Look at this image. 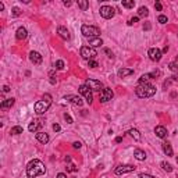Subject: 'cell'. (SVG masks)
I'll return each instance as SVG.
<instances>
[{
    "label": "cell",
    "instance_id": "d6986e66",
    "mask_svg": "<svg viewBox=\"0 0 178 178\" xmlns=\"http://www.w3.org/2000/svg\"><path fill=\"white\" fill-rule=\"evenodd\" d=\"M118 77L120 78H125V77H128V75H132L134 74V70H131V68H121V70H118Z\"/></svg>",
    "mask_w": 178,
    "mask_h": 178
},
{
    "label": "cell",
    "instance_id": "5bb4252c",
    "mask_svg": "<svg viewBox=\"0 0 178 178\" xmlns=\"http://www.w3.org/2000/svg\"><path fill=\"white\" fill-rule=\"evenodd\" d=\"M154 134H156L159 138L164 139V138L167 136V130H166V128H164L163 125H157L156 128H154Z\"/></svg>",
    "mask_w": 178,
    "mask_h": 178
},
{
    "label": "cell",
    "instance_id": "f6af8a7d",
    "mask_svg": "<svg viewBox=\"0 0 178 178\" xmlns=\"http://www.w3.org/2000/svg\"><path fill=\"white\" fill-rule=\"evenodd\" d=\"M3 90H4V92H10V86H7V85L3 86Z\"/></svg>",
    "mask_w": 178,
    "mask_h": 178
},
{
    "label": "cell",
    "instance_id": "b9f144b4",
    "mask_svg": "<svg viewBox=\"0 0 178 178\" xmlns=\"http://www.w3.org/2000/svg\"><path fill=\"white\" fill-rule=\"evenodd\" d=\"M60 130H61V127L59 125V124H54V125H53V131H54V132H59Z\"/></svg>",
    "mask_w": 178,
    "mask_h": 178
},
{
    "label": "cell",
    "instance_id": "7dc6e473",
    "mask_svg": "<svg viewBox=\"0 0 178 178\" xmlns=\"http://www.w3.org/2000/svg\"><path fill=\"white\" fill-rule=\"evenodd\" d=\"M122 141V138L121 136H118V138H116V142H117V143H120V142Z\"/></svg>",
    "mask_w": 178,
    "mask_h": 178
},
{
    "label": "cell",
    "instance_id": "2e32d148",
    "mask_svg": "<svg viewBox=\"0 0 178 178\" xmlns=\"http://www.w3.org/2000/svg\"><path fill=\"white\" fill-rule=\"evenodd\" d=\"M57 33L60 35V38L65 39V41H68V39H70V32H68V29L64 28V27H59V28H57Z\"/></svg>",
    "mask_w": 178,
    "mask_h": 178
},
{
    "label": "cell",
    "instance_id": "c3c4849f",
    "mask_svg": "<svg viewBox=\"0 0 178 178\" xmlns=\"http://www.w3.org/2000/svg\"><path fill=\"white\" fill-rule=\"evenodd\" d=\"M143 29H146V31H148V29H150V25H149V24H146V25H143Z\"/></svg>",
    "mask_w": 178,
    "mask_h": 178
},
{
    "label": "cell",
    "instance_id": "bcb514c9",
    "mask_svg": "<svg viewBox=\"0 0 178 178\" xmlns=\"http://www.w3.org/2000/svg\"><path fill=\"white\" fill-rule=\"evenodd\" d=\"M64 6H65V7H68V6H71V1H67V0H65V1H64Z\"/></svg>",
    "mask_w": 178,
    "mask_h": 178
},
{
    "label": "cell",
    "instance_id": "8992f818",
    "mask_svg": "<svg viewBox=\"0 0 178 178\" xmlns=\"http://www.w3.org/2000/svg\"><path fill=\"white\" fill-rule=\"evenodd\" d=\"M99 11H100V16L103 17V18H106V20L113 18L114 14H116V10H114V7H111V6H102Z\"/></svg>",
    "mask_w": 178,
    "mask_h": 178
},
{
    "label": "cell",
    "instance_id": "f1b7e54d",
    "mask_svg": "<svg viewBox=\"0 0 178 178\" xmlns=\"http://www.w3.org/2000/svg\"><path fill=\"white\" fill-rule=\"evenodd\" d=\"M168 68H170L173 73H175L174 78H177V79H178V65L175 64V63H170V64H168Z\"/></svg>",
    "mask_w": 178,
    "mask_h": 178
},
{
    "label": "cell",
    "instance_id": "ab89813d",
    "mask_svg": "<svg viewBox=\"0 0 178 178\" xmlns=\"http://www.w3.org/2000/svg\"><path fill=\"white\" fill-rule=\"evenodd\" d=\"M139 178H154L153 175H149V174H145V173H141L139 174Z\"/></svg>",
    "mask_w": 178,
    "mask_h": 178
},
{
    "label": "cell",
    "instance_id": "484cf974",
    "mask_svg": "<svg viewBox=\"0 0 178 178\" xmlns=\"http://www.w3.org/2000/svg\"><path fill=\"white\" fill-rule=\"evenodd\" d=\"M149 79H152V75H150V74H143V75L139 78V85H141V84H149Z\"/></svg>",
    "mask_w": 178,
    "mask_h": 178
},
{
    "label": "cell",
    "instance_id": "30bf717a",
    "mask_svg": "<svg viewBox=\"0 0 178 178\" xmlns=\"http://www.w3.org/2000/svg\"><path fill=\"white\" fill-rule=\"evenodd\" d=\"M162 56H163V52L157 47H152L149 49V57L152 61H160L162 60Z\"/></svg>",
    "mask_w": 178,
    "mask_h": 178
},
{
    "label": "cell",
    "instance_id": "f907efd6",
    "mask_svg": "<svg viewBox=\"0 0 178 178\" xmlns=\"http://www.w3.org/2000/svg\"><path fill=\"white\" fill-rule=\"evenodd\" d=\"M167 50H168V46H164V49H163V52L167 53Z\"/></svg>",
    "mask_w": 178,
    "mask_h": 178
},
{
    "label": "cell",
    "instance_id": "5b68a950",
    "mask_svg": "<svg viewBox=\"0 0 178 178\" xmlns=\"http://www.w3.org/2000/svg\"><path fill=\"white\" fill-rule=\"evenodd\" d=\"M81 56L82 59L89 61V60H93L97 56V52L93 47H90V46H84V47H81Z\"/></svg>",
    "mask_w": 178,
    "mask_h": 178
},
{
    "label": "cell",
    "instance_id": "8fae6325",
    "mask_svg": "<svg viewBox=\"0 0 178 178\" xmlns=\"http://www.w3.org/2000/svg\"><path fill=\"white\" fill-rule=\"evenodd\" d=\"M113 96H114L113 90H111L110 88H105V89H103V92H102V95H100V102H102V103H106V102L111 100Z\"/></svg>",
    "mask_w": 178,
    "mask_h": 178
},
{
    "label": "cell",
    "instance_id": "7c38bea8",
    "mask_svg": "<svg viewBox=\"0 0 178 178\" xmlns=\"http://www.w3.org/2000/svg\"><path fill=\"white\" fill-rule=\"evenodd\" d=\"M29 60L32 61L33 64H42V61H43V57L41 56V53H38V52H31L29 53Z\"/></svg>",
    "mask_w": 178,
    "mask_h": 178
},
{
    "label": "cell",
    "instance_id": "ffe728a7",
    "mask_svg": "<svg viewBox=\"0 0 178 178\" xmlns=\"http://www.w3.org/2000/svg\"><path fill=\"white\" fill-rule=\"evenodd\" d=\"M14 103H16V99H13V97L6 99V100L1 102V109H10V107L14 106Z\"/></svg>",
    "mask_w": 178,
    "mask_h": 178
},
{
    "label": "cell",
    "instance_id": "4fadbf2b",
    "mask_svg": "<svg viewBox=\"0 0 178 178\" xmlns=\"http://www.w3.org/2000/svg\"><path fill=\"white\" fill-rule=\"evenodd\" d=\"M64 99H65V100H70L71 103H73V105L79 106V107L84 105V102H82L81 97H79V96H75V95H68V96H65Z\"/></svg>",
    "mask_w": 178,
    "mask_h": 178
},
{
    "label": "cell",
    "instance_id": "1f68e13d",
    "mask_svg": "<svg viewBox=\"0 0 178 178\" xmlns=\"http://www.w3.org/2000/svg\"><path fill=\"white\" fill-rule=\"evenodd\" d=\"M122 7H125V8H132L134 6H135V1L134 0H131V1H122Z\"/></svg>",
    "mask_w": 178,
    "mask_h": 178
},
{
    "label": "cell",
    "instance_id": "d6a6232c",
    "mask_svg": "<svg viewBox=\"0 0 178 178\" xmlns=\"http://www.w3.org/2000/svg\"><path fill=\"white\" fill-rule=\"evenodd\" d=\"M56 68L57 70H63V68H64V61H63V60H57L56 61Z\"/></svg>",
    "mask_w": 178,
    "mask_h": 178
},
{
    "label": "cell",
    "instance_id": "816d5d0a",
    "mask_svg": "<svg viewBox=\"0 0 178 178\" xmlns=\"http://www.w3.org/2000/svg\"><path fill=\"white\" fill-rule=\"evenodd\" d=\"M177 61H178V56H177Z\"/></svg>",
    "mask_w": 178,
    "mask_h": 178
},
{
    "label": "cell",
    "instance_id": "74e56055",
    "mask_svg": "<svg viewBox=\"0 0 178 178\" xmlns=\"http://www.w3.org/2000/svg\"><path fill=\"white\" fill-rule=\"evenodd\" d=\"M154 8H156L157 11H162V8H163L162 3H160V1H156V3H154Z\"/></svg>",
    "mask_w": 178,
    "mask_h": 178
},
{
    "label": "cell",
    "instance_id": "7a4b0ae2",
    "mask_svg": "<svg viewBox=\"0 0 178 178\" xmlns=\"http://www.w3.org/2000/svg\"><path fill=\"white\" fill-rule=\"evenodd\" d=\"M135 93L138 97H152L156 93V86H153L152 84H141L135 88Z\"/></svg>",
    "mask_w": 178,
    "mask_h": 178
},
{
    "label": "cell",
    "instance_id": "e0dca14e",
    "mask_svg": "<svg viewBox=\"0 0 178 178\" xmlns=\"http://www.w3.org/2000/svg\"><path fill=\"white\" fill-rule=\"evenodd\" d=\"M134 157L139 162H143V160H146V153L142 149H135L134 150Z\"/></svg>",
    "mask_w": 178,
    "mask_h": 178
},
{
    "label": "cell",
    "instance_id": "d4e9b609",
    "mask_svg": "<svg viewBox=\"0 0 178 178\" xmlns=\"http://www.w3.org/2000/svg\"><path fill=\"white\" fill-rule=\"evenodd\" d=\"M149 16V10H148V7H139V10H138V17H148Z\"/></svg>",
    "mask_w": 178,
    "mask_h": 178
},
{
    "label": "cell",
    "instance_id": "7bdbcfd3",
    "mask_svg": "<svg viewBox=\"0 0 178 178\" xmlns=\"http://www.w3.org/2000/svg\"><path fill=\"white\" fill-rule=\"evenodd\" d=\"M56 178H67V175L64 174V173H59V174H57V177Z\"/></svg>",
    "mask_w": 178,
    "mask_h": 178
},
{
    "label": "cell",
    "instance_id": "d590c367",
    "mask_svg": "<svg viewBox=\"0 0 178 178\" xmlns=\"http://www.w3.org/2000/svg\"><path fill=\"white\" fill-rule=\"evenodd\" d=\"M139 21V17H132L130 21H128V25H132V24H135V22H138Z\"/></svg>",
    "mask_w": 178,
    "mask_h": 178
},
{
    "label": "cell",
    "instance_id": "cb8c5ba5",
    "mask_svg": "<svg viewBox=\"0 0 178 178\" xmlns=\"http://www.w3.org/2000/svg\"><path fill=\"white\" fill-rule=\"evenodd\" d=\"M128 134H130L131 136L135 139V141H141V132L138 130H135V128H132V130H130L128 131Z\"/></svg>",
    "mask_w": 178,
    "mask_h": 178
},
{
    "label": "cell",
    "instance_id": "83f0119b",
    "mask_svg": "<svg viewBox=\"0 0 178 178\" xmlns=\"http://www.w3.org/2000/svg\"><path fill=\"white\" fill-rule=\"evenodd\" d=\"M78 6H79V8H81L82 11H85L86 8L89 7V3L86 0H78Z\"/></svg>",
    "mask_w": 178,
    "mask_h": 178
},
{
    "label": "cell",
    "instance_id": "603a6c76",
    "mask_svg": "<svg viewBox=\"0 0 178 178\" xmlns=\"http://www.w3.org/2000/svg\"><path fill=\"white\" fill-rule=\"evenodd\" d=\"M162 146H163V152H164L167 156H173V148H171V145L168 142H164Z\"/></svg>",
    "mask_w": 178,
    "mask_h": 178
},
{
    "label": "cell",
    "instance_id": "836d02e7",
    "mask_svg": "<svg viewBox=\"0 0 178 178\" xmlns=\"http://www.w3.org/2000/svg\"><path fill=\"white\" fill-rule=\"evenodd\" d=\"M88 65L90 67V68H96L99 64H97V61H95V60H89L88 61Z\"/></svg>",
    "mask_w": 178,
    "mask_h": 178
},
{
    "label": "cell",
    "instance_id": "44dd1931",
    "mask_svg": "<svg viewBox=\"0 0 178 178\" xmlns=\"http://www.w3.org/2000/svg\"><path fill=\"white\" fill-rule=\"evenodd\" d=\"M103 44V41H102L100 38H93V39H89V46L90 47H99V46H102Z\"/></svg>",
    "mask_w": 178,
    "mask_h": 178
},
{
    "label": "cell",
    "instance_id": "f546056e",
    "mask_svg": "<svg viewBox=\"0 0 178 178\" xmlns=\"http://www.w3.org/2000/svg\"><path fill=\"white\" fill-rule=\"evenodd\" d=\"M162 167H163V170L167 171V173H171V171H173V167H171V164H168L167 162H162Z\"/></svg>",
    "mask_w": 178,
    "mask_h": 178
},
{
    "label": "cell",
    "instance_id": "60d3db41",
    "mask_svg": "<svg viewBox=\"0 0 178 178\" xmlns=\"http://www.w3.org/2000/svg\"><path fill=\"white\" fill-rule=\"evenodd\" d=\"M64 118H65V121L68 122V124H73V118L70 117L68 114H64Z\"/></svg>",
    "mask_w": 178,
    "mask_h": 178
},
{
    "label": "cell",
    "instance_id": "e575fe53",
    "mask_svg": "<svg viewBox=\"0 0 178 178\" xmlns=\"http://www.w3.org/2000/svg\"><path fill=\"white\" fill-rule=\"evenodd\" d=\"M157 21L160 22V24H166V22H167V17L166 16H159Z\"/></svg>",
    "mask_w": 178,
    "mask_h": 178
},
{
    "label": "cell",
    "instance_id": "f5cc1de1",
    "mask_svg": "<svg viewBox=\"0 0 178 178\" xmlns=\"http://www.w3.org/2000/svg\"><path fill=\"white\" fill-rule=\"evenodd\" d=\"M177 163H178V157H177Z\"/></svg>",
    "mask_w": 178,
    "mask_h": 178
},
{
    "label": "cell",
    "instance_id": "277c9868",
    "mask_svg": "<svg viewBox=\"0 0 178 178\" xmlns=\"http://www.w3.org/2000/svg\"><path fill=\"white\" fill-rule=\"evenodd\" d=\"M81 32L84 36L89 38V39H93V38H99L100 29L97 28V27H93V25H82Z\"/></svg>",
    "mask_w": 178,
    "mask_h": 178
},
{
    "label": "cell",
    "instance_id": "4316f807",
    "mask_svg": "<svg viewBox=\"0 0 178 178\" xmlns=\"http://www.w3.org/2000/svg\"><path fill=\"white\" fill-rule=\"evenodd\" d=\"M22 127H20V125H16V127H13L11 130H10V134L11 135H20V134H22Z\"/></svg>",
    "mask_w": 178,
    "mask_h": 178
},
{
    "label": "cell",
    "instance_id": "ee69618b",
    "mask_svg": "<svg viewBox=\"0 0 178 178\" xmlns=\"http://www.w3.org/2000/svg\"><path fill=\"white\" fill-rule=\"evenodd\" d=\"M105 52H106V53H107V54H109V57H110V59H111V57H113V53L110 52L109 49H105Z\"/></svg>",
    "mask_w": 178,
    "mask_h": 178
},
{
    "label": "cell",
    "instance_id": "8d00e7d4",
    "mask_svg": "<svg viewBox=\"0 0 178 178\" xmlns=\"http://www.w3.org/2000/svg\"><path fill=\"white\" fill-rule=\"evenodd\" d=\"M20 14H21V11H20V8H18V7H14V8H13V16L18 17Z\"/></svg>",
    "mask_w": 178,
    "mask_h": 178
},
{
    "label": "cell",
    "instance_id": "681fc988",
    "mask_svg": "<svg viewBox=\"0 0 178 178\" xmlns=\"http://www.w3.org/2000/svg\"><path fill=\"white\" fill-rule=\"evenodd\" d=\"M3 10H4V4L0 1V11H3Z\"/></svg>",
    "mask_w": 178,
    "mask_h": 178
},
{
    "label": "cell",
    "instance_id": "9c48e42d",
    "mask_svg": "<svg viewBox=\"0 0 178 178\" xmlns=\"http://www.w3.org/2000/svg\"><path fill=\"white\" fill-rule=\"evenodd\" d=\"M135 171V166H131V164H125V166H118L116 168V174L117 175H122V174H128V173H132Z\"/></svg>",
    "mask_w": 178,
    "mask_h": 178
},
{
    "label": "cell",
    "instance_id": "6da1fadb",
    "mask_svg": "<svg viewBox=\"0 0 178 178\" xmlns=\"http://www.w3.org/2000/svg\"><path fill=\"white\" fill-rule=\"evenodd\" d=\"M44 173H46V167L38 159H33L32 162H29L28 166H27V177L28 178L39 177V175H43Z\"/></svg>",
    "mask_w": 178,
    "mask_h": 178
},
{
    "label": "cell",
    "instance_id": "f35d334b",
    "mask_svg": "<svg viewBox=\"0 0 178 178\" xmlns=\"http://www.w3.org/2000/svg\"><path fill=\"white\" fill-rule=\"evenodd\" d=\"M81 146H82V143H81L79 141H77V142H74V143H73V148H74V149H79Z\"/></svg>",
    "mask_w": 178,
    "mask_h": 178
},
{
    "label": "cell",
    "instance_id": "9a60e30c",
    "mask_svg": "<svg viewBox=\"0 0 178 178\" xmlns=\"http://www.w3.org/2000/svg\"><path fill=\"white\" fill-rule=\"evenodd\" d=\"M16 36H17V39H18V41H24L25 38L28 36V32H27V29H25L24 27H20V28L17 29Z\"/></svg>",
    "mask_w": 178,
    "mask_h": 178
},
{
    "label": "cell",
    "instance_id": "4dcf8cb0",
    "mask_svg": "<svg viewBox=\"0 0 178 178\" xmlns=\"http://www.w3.org/2000/svg\"><path fill=\"white\" fill-rule=\"evenodd\" d=\"M65 163H68V166H67V171H70V173H75V171L78 170V167L74 166L73 163H71V160H70V162H65Z\"/></svg>",
    "mask_w": 178,
    "mask_h": 178
},
{
    "label": "cell",
    "instance_id": "52a82bcc",
    "mask_svg": "<svg viewBox=\"0 0 178 178\" xmlns=\"http://www.w3.org/2000/svg\"><path fill=\"white\" fill-rule=\"evenodd\" d=\"M85 85L89 86V89H90V90H95V92H100V89L103 88L100 81H97V79H90V78L86 79Z\"/></svg>",
    "mask_w": 178,
    "mask_h": 178
},
{
    "label": "cell",
    "instance_id": "3957f363",
    "mask_svg": "<svg viewBox=\"0 0 178 178\" xmlns=\"http://www.w3.org/2000/svg\"><path fill=\"white\" fill-rule=\"evenodd\" d=\"M50 105H52V96H50L49 93H44L43 97H42V100L35 103V113L39 114V116L44 114L49 110Z\"/></svg>",
    "mask_w": 178,
    "mask_h": 178
},
{
    "label": "cell",
    "instance_id": "ba28073f",
    "mask_svg": "<svg viewBox=\"0 0 178 178\" xmlns=\"http://www.w3.org/2000/svg\"><path fill=\"white\" fill-rule=\"evenodd\" d=\"M78 90H79V93H81V95H84V96H85L86 103H89V105H90V103H92V100H93V97H92V90L89 89V86H86L85 84H84V85L79 86V89H78Z\"/></svg>",
    "mask_w": 178,
    "mask_h": 178
},
{
    "label": "cell",
    "instance_id": "7402d4cb",
    "mask_svg": "<svg viewBox=\"0 0 178 178\" xmlns=\"http://www.w3.org/2000/svg\"><path fill=\"white\" fill-rule=\"evenodd\" d=\"M39 125H41V121H39V120H33V121L29 124L28 131L29 132H36L38 128H39Z\"/></svg>",
    "mask_w": 178,
    "mask_h": 178
},
{
    "label": "cell",
    "instance_id": "ac0fdd59",
    "mask_svg": "<svg viewBox=\"0 0 178 178\" xmlns=\"http://www.w3.org/2000/svg\"><path fill=\"white\" fill-rule=\"evenodd\" d=\"M36 139H38L39 142H41V143L46 145V143L49 142V139H50V138H49V135H47L46 132H41V131H39V132H36Z\"/></svg>",
    "mask_w": 178,
    "mask_h": 178
}]
</instances>
